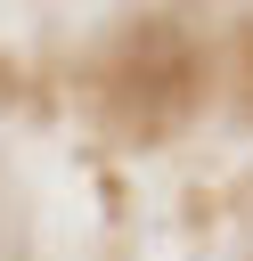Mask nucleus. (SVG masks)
<instances>
[{"mask_svg": "<svg viewBox=\"0 0 253 261\" xmlns=\"http://www.w3.org/2000/svg\"><path fill=\"white\" fill-rule=\"evenodd\" d=\"M114 90H122V122H131L139 139H155V130H171V122L188 114V98H196V49H188L171 24H139L131 49H122V65H114Z\"/></svg>", "mask_w": 253, "mask_h": 261, "instance_id": "nucleus-1", "label": "nucleus"}, {"mask_svg": "<svg viewBox=\"0 0 253 261\" xmlns=\"http://www.w3.org/2000/svg\"><path fill=\"white\" fill-rule=\"evenodd\" d=\"M237 57H245V114H253V24L237 33Z\"/></svg>", "mask_w": 253, "mask_h": 261, "instance_id": "nucleus-2", "label": "nucleus"}]
</instances>
